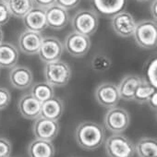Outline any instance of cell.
Here are the masks:
<instances>
[{
  "label": "cell",
  "mask_w": 157,
  "mask_h": 157,
  "mask_svg": "<svg viewBox=\"0 0 157 157\" xmlns=\"http://www.w3.org/2000/svg\"><path fill=\"white\" fill-rule=\"evenodd\" d=\"M156 57L151 58L150 62L146 65L145 74L146 78L145 80L151 84L154 88L157 87V62Z\"/></svg>",
  "instance_id": "cell-27"
},
{
  "label": "cell",
  "mask_w": 157,
  "mask_h": 157,
  "mask_svg": "<svg viewBox=\"0 0 157 157\" xmlns=\"http://www.w3.org/2000/svg\"><path fill=\"white\" fill-rule=\"evenodd\" d=\"M44 74L45 82L50 85L53 87H63L69 82L72 70L67 62L58 59L45 63Z\"/></svg>",
  "instance_id": "cell-2"
},
{
  "label": "cell",
  "mask_w": 157,
  "mask_h": 157,
  "mask_svg": "<svg viewBox=\"0 0 157 157\" xmlns=\"http://www.w3.org/2000/svg\"><path fill=\"white\" fill-rule=\"evenodd\" d=\"M136 23L134 17L125 10L111 17V26L113 31L117 35L122 38H129L133 36Z\"/></svg>",
  "instance_id": "cell-8"
},
{
  "label": "cell",
  "mask_w": 157,
  "mask_h": 157,
  "mask_svg": "<svg viewBox=\"0 0 157 157\" xmlns=\"http://www.w3.org/2000/svg\"><path fill=\"white\" fill-rule=\"evenodd\" d=\"M156 7H157V0H152L151 5V14L153 18V21H156L157 19V12H156Z\"/></svg>",
  "instance_id": "cell-34"
},
{
  "label": "cell",
  "mask_w": 157,
  "mask_h": 157,
  "mask_svg": "<svg viewBox=\"0 0 157 157\" xmlns=\"http://www.w3.org/2000/svg\"><path fill=\"white\" fill-rule=\"evenodd\" d=\"M11 14L8 3L0 0V27L7 24L10 20Z\"/></svg>",
  "instance_id": "cell-28"
},
{
  "label": "cell",
  "mask_w": 157,
  "mask_h": 157,
  "mask_svg": "<svg viewBox=\"0 0 157 157\" xmlns=\"http://www.w3.org/2000/svg\"><path fill=\"white\" fill-rule=\"evenodd\" d=\"M146 104L149 105V107L152 111H156V107H157V93L156 92H154L151 95V97L149 98V100L147 101Z\"/></svg>",
  "instance_id": "cell-33"
},
{
  "label": "cell",
  "mask_w": 157,
  "mask_h": 157,
  "mask_svg": "<svg viewBox=\"0 0 157 157\" xmlns=\"http://www.w3.org/2000/svg\"><path fill=\"white\" fill-rule=\"evenodd\" d=\"M137 1H139V2H147V1H149V0H137Z\"/></svg>",
  "instance_id": "cell-36"
},
{
  "label": "cell",
  "mask_w": 157,
  "mask_h": 157,
  "mask_svg": "<svg viewBox=\"0 0 157 157\" xmlns=\"http://www.w3.org/2000/svg\"><path fill=\"white\" fill-rule=\"evenodd\" d=\"M105 128L98 123L83 121L80 123L75 130V140L82 150L95 151L105 142Z\"/></svg>",
  "instance_id": "cell-1"
},
{
  "label": "cell",
  "mask_w": 157,
  "mask_h": 157,
  "mask_svg": "<svg viewBox=\"0 0 157 157\" xmlns=\"http://www.w3.org/2000/svg\"><path fill=\"white\" fill-rule=\"evenodd\" d=\"M31 94L41 103L47 101L48 99L55 96V90L52 85L46 82H36L32 86Z\"/></svg>",
  "instance_id": "cell-24"
},
{
  "label": "cell",
  "mask_w": 157,
  "mask_h": 157,
  "mask_svg": "<svg viewBox=\"0 0 157 157\" xmlns=\"http://www.w3.org/2000/svg\"><path fill=\"white\" fill-rule=\"evenodd\" d=\"M138 157H157V141L151 137L140 138L135 145Z\"/></svg>",
  "instance_id": "cell-22"
},
{
  "label": "cell",
  "mask_w": 157,
  "mask_h": 157,
  "mask_svg": "<svg viewBox=\"0 0 157 157\" xmlns=\"http://www.w3.org/2000/svg\"><path fill=\"white\" fill-rule=\"evenodd\" d=\"M64 52V46L61 41L55 36H46L43 38L38 56L40 59L48 63L61 58Z\"/></svg>",
  "instance_id": "cell-10"
},
{
  "label": "cell",
  "mask_w": 157,
  "mask_h": 157,
  "mask_svg": "<svg viewBox=\"0 0 157 157\" xmlns=\"http://www.w3.org/2000/svg\"><path fill=\"white\" fill-rule=\"evenodd\" d=\"M64 111L65 105L63 101L58 97L53 96L47 101L42 103L41 117L58 121V119L62 117Z\"/></svg>",
  "instance_id": "cell-19"
},
{
  "label": "cell",
  "mask_w": 157,
  "mask_h": 157,
  "mask_svg": "<svg viewBox=\"0 0 157 157\" xmlns=\"http://www.w3.org/2000/svg\"><path fill=\"white\" fill-rule=\"evenodd\" d=\"M22 21L27 30L42 33L47 28L45 10L34 6L22 18Z\"/></svg>",
  "instance_id": "cell-16"
},
{
  "label": "cell",
  "mask_w": 157,
  "mask_h": 157,
  "mask_svg": "<svg viewBox=\"0 0 157 157\" xmlns=\"http://www.w3.org/2000/svg\"><path fill=\"white\" fill-rule=\"evenodd\" d=\"M156 92V88H154L151 84H150L145 78H142L140 83L137 87L134 95H133V100L138 104L143 105L146 104L151 95Z\"/></svg>",
  "instance_id": "cell-25"
},
{
  "label": "cell",
  "mask_w": 157,
  "mask_h": 157,
  "mask_svg": "<svg viewBox=\"0 0 157 157\" xmlns=\"http://www.w3.org/2000/svg\"><path fill=\"white\" fill-rule=\"evenodd\" d=\"M59 123L56 120L39 117L34 119L33 125V133L35 139L52 141L59 133Z\"/></svg>",
  "instance_id": "cell-11"
},
{
  "label": "cell",
  "mask_w": 157,
  "mask_h": 157,
  "mask_svg": "<svg viewBox=\"0 0 157 157\" xmlns=\"http://www.w3.org/2000/svg\"><path fill=\"white\" fill-rule=\"evenodd\" d=\"M136 44L143 49H153L157 44V24L153 20H143L136 23L133 36Z\"/></svg>",
  "instance_id": "cell-4"
},
{
  "label": "cell",
  "mask_w": 157,
  "mask_h": 157,
  "mask_svg": "<svg viewBox=\"0 0 157 157\" xmlns=\"http://www.w3.org/2000/svg\"><path fill=\"white\" fill-rule=\"evenodd\" d=\"M94 97L101 106L107 109L117 106L120 101L117 85L113 82H103L98 85L94 92Z\"/></svg>",
  "instance_id": "cell-9"
},
{
  "label": "cell",
  "mask_w": 157,
  "mask_h": 157,
  "mask_svg": "<svg viewBox=\"0 0 157 157\" xmlns=\"http://www.w3.org/2000/svg\"><path fill=\"white\" fill-rule=\"evenodd\" d=\"M111 59L104 54H96L92 59V68L97 72H105L111 67Z\"/></svg>",
  "instance_id": "cell-26"
},
{
  "label": "cell",
  "mask_w": 157,
  "mask_h": 157,
  "mask_svg": "<svg viewBox=\"0 0 157 157\" xmlns=\"http://www.w3.org/2000/svg\"><path fill=\"white\" fill-rule=\"evenodd\" d=\"M142 78L136 74L126 75L117 85L120 99L124 101H132L134 93Z\"/></svg>",
  "instance_id": "cell-17"
},
{
  "label": "cell",
  "mask_w": 157,
  "mask_h": 157,
  "mask_svg": "<svg viewBox=\"0 0 157 157\" xmlns=\"http://www.w3.org/2000/svg\"><path fill=\"white\" fill-rule=\"evenodd\" d=\"M10 84L18 90H26L30 88L33 82L32 70L25 66H15L11 68L10 75Z\"/></svg>",
  "instance_id": "cell-14"
},
{
  "label": "cell",
  "mask_w": 157,
  "mask_h": 157,
  "mask_svg": "<svg viewBox=\"0 0 157 157\" xmlns=\"http://www.w3.org/2000/svg\"><path fill=\"white\" fill-rule=\"evenodd\" d=\"M33 1L35 7L45 10V9L49 8L50 6L56 4V0H33Z\"/></svg>",
  "instance_id": "cell-32"
},
{
  "label": "cell",
  "mask_w": 157,
  "mask_h": 157,
  "mask_svg": "<svg viewBox=\"0 0 157 157\" xmlns=\"http://www.w3.org/2000/svg\"><path fill=\"white\" fill-rule=\"evenodd\" d=\"M29 157H54L55 146L52 141L34 139L28 146Z\"/></svg>",
  "instance_id": "cell-21"
},
{
  "label": "cell",
  "mask_w": 157,
  "mask_h": 157,
  "mask_svg": "<svg viewBox=\"0 0 157 157\" xmlns=\"http://www.w3.org/2000/svg\"><path fill=\"white\" fill-rule=\"evenodd\" d=\"M104 124L105 128L113 134L123 133L130 124V117L126 109L114 106L107 109L104 117Z\"/></svg>",
  "instance_id": "cell-6"
},
{
  "label": "cell",
  "mask_w": 157,
  "mask_h": 157,
  "mask_svg": "<svg viewBox=\"0 0 157 157\" xmlns=\"http://www.w3.org/2000/svg\"><path fill=\"white\" fill-rule=\"evenodd\" d=\"M11 151V142L6 138L0 137V157H10Z\"/></svg>",
  "instance_id": "cell-29"
},
{
  "label": "cell",
  "mask_w": 157,
  "mask_h": 157,
  "mask_svg": "<svg viewBox=\"0 0 157 157\" xmlns=\"http://www.w3.org/2000/svg\"><path fill=\"white\" fill-rule=\"evenodd\" d=\"M18 109L22 117L34 120L41 117L42 103L38 101L31 93L21 96L18 102Z\"/></svg>",
  "instance_id": "cell-13"
},
{
  "label": "cell",
  "mask_w": 157,
  "mask_h": 157,
  "mask_svg": "<svg viewBox=\"0 0 157 157\" xmlns=\"http://www.w3.org/2000/svg\"><path fill=\"white\" fill-rule=\"evenodd\" d=\"M1 1H4V2H6V3H8L9 1H10V0H1Z\"/></svg>",
  "instance_id": "cell-37"
},
{
  "label": "cell",
  "mask_w": 157,
  "mask_h": 157,
  "mask_svg": "<svg viewBox=\"0 0 157 157\" xmlns=\"http://www.w3.org/2000/svg\"><path fill=\"white\" fill-rule=\"evenodd\" d=\"M43 35L41 33L33 32L30 30L23 31L18 39V45L20 50L28 56L37 55L43 41Z\"/></svg>",
  "instance_id": "cell-12"
},
{
  "label": "cell",
  "mask_w": 157,
  "mask_h": 157,
  "mask_svg": "<svg viewBox=\"0 0 157 157\" xmlns=\"http://www.w3.org/2000/svg\"><path fill=\"white\" fill-rule=\"evenodd\" d=\"M80 2H81V0H56V4L68 10H72L76 8L80 4Z\"/></svg>",
  "instance_id": "cell-31"
},
{
  "label": "cell",
  "mask_w": 157,
  "mask_h": 157,
  "mask_svg": "<svg viewBox=\"0 0 157 157\" xmlns=\"http://www.w3.org/2000/svg\"><path fill=\"white\" fill-rule=\"evenodd\" d=\"M127 0H94L95 12L106 17H112L124 10Z\"/></svg>",
  "instance_id": "cell-18"
},
{
  "label": "cell",
  "mask_w": 157,
  "mask_h": 157,
  "mask_svg": "<svg viewBox=\"0 0 157 157\" xmlns=\"http://www.w3.org/2000/svg\"><path fill=\"white\" fill-rule=\"evenodd\" d=\"M11 101L10 92L4 87H0V110H3L9 106Z\"/></svg>",
  "instance_id": "cell-30"
},
{
  "label": "cell",
  "mask_w": 157,
  "mask_h": 157,
  "mask_svg": "<svg viewBox=\"0 0 157 157\" xmlns=\"http://www.w3.org/2000/svg\"><path fill=\"white\" fill-rule=\"evenodd\" d=\"M107 157H134L135 145L133 141L122 133L112 134L105 142Z\"/></svg>",
  "instance_id": "cell-3"
},
{
  "label": "cell",
  "mask_w": 157,
  "mask_h": 157,
  "mask_svg": "<svg viewBox=\"0 0 157 157\" xmlns=\"http://www.w3.org/2000/svg\"><path fill=\"white\" fill-rule=\"evenodd\" d=\"M45 18L47 27L53 30H61L65 28L69 21L67 10L54 4L45 9Z\"/></svg>",
  "instance_id": "cell-15"
},
{
  "label": "cell",
  "mask_w": 157,
  "mask_h": 157,
  "mask_svg": "<svg viewBox=\"0 0 157 157\" xmlns=\"http://www.w3.org/2000/svg\"><path fill=\"white\" fill-rule=\"evenodd\" d=\"M99 26L97 13L92 10H81L71 19V27L74 32L88 37L94 35Z\"/></svg>",
  "instance_id": "cell-5"
},
{
  "label": "cell",
  "mask_w": 157,
  "mask_h": 157,
  "mask_svg": "<svg viewBox=\"0 0 157 157\" xmlns=\"http://www.w3.org/2000/svg\"><path fill=\"white\" fill-rule=\"evenodd\" d=\"M19 50L10 44L2 42L0 44V68H12L19 60Z\"/></svg>",
  "instance_id": "cell-20"
},
{
  "label": "cell",
  "mask_w": 157,
  "mask_h": 157,
  "mask_svg": "<svg viewBox=\"0 0 157 157\" xmlns=\"http://www.w3.org/2000/svg\"><path fill=\"white\" fill-rule=\"evenodd\" d=\"M63 46L71 56L78 58L88 54L91 48V40L90 37L73 31L65 38Z\"/></svg>",
  "instance_id": "cell-7"
},
{
  "label": "cell",
  "mask_w": 157,
  "mask_h": 157,
  "mask_svg": "<svg viewBox=\"0 0 157 157\" xmlns=\"http://www.w3.org/2000/svg\"><path fill=\"white\" fill-rule=\"evenodd\" d=\"M8 6L11 16L22 19L34 7V3L33 0H10Z\"/></svg>",
  "instance_id": "cell-23"
},
{
  "label": "cell",
  "mask_w": 157,
  "mask_h": 157,
  "mask_svg": "<svg viewBox=\"0 0 157 157\" xmlns=\"http://www.w3.org/2000/svg\"><path fill=\"white\" fill-rule=\"evenodd\" d=\"M3 38H4V33H3V31L2 29L0 28V44L3 42Z\"/></svg>",
  "instance_id": "cell-35"
}]
</instances>
